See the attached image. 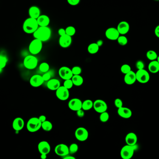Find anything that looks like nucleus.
Instances as JSON below:
<instances>
[{"label":"nucleus","mask_w":159,"mask_h":159,"mask_svg":"<svg viewBox=\"0 0 159 159\" xmlns=\"http://www.w3.org/2000/svg\"><path fill=\"white\" fill-rule=\"evenodd\" d=\"M34 38L38 39L42 42H46L50 38L51 30L48 26L39 27L33 33Z\"/></svg>","instance_id":"nucleus-1"},{"label":"nucleus","mask_w":159,"mask_h":159,"mask_svg":"<svg viewBox=\"0 0 159 159\" xmlns=\"http://www.w3.org/2000/svg\"><path fill=\"white\" fill-rule=\"evenodd\" d=\"M37 19L29 17L27 18L23 24V30L27 34H33L38 28Z\"/></svg>","instance_id":"nucleus-2"},{"label":"nucleus","mask_w":159,"mask_h":159,"mask_svg":"<svg viewBox=\"0 0 159 159\" xmlns=\"http://www.w3.org/2000/svg\"><path fill=\"white\" fill-rule=\"evenodd\" d=\"M41 123L38 118H31L27 122V130L31 133L36 132L41 128Z\"/></svg>","instance_id":"nucleus-3"},{"label":"nucleus","mask_w":159,"mask_h":159,"mask_svg":"<svg viewBox=\"0 0 159 159\" xmlns=\"http://www.w3.org/2000/svg\"><path fill=\"white\" fill-rule=\"evenodd\" d=\"M42 49L43 42L36 38H34L31 41L28 47L29 52L33 55L39 54L41 51Z\"/></svg>","instance_id":"nucleus-4"},{"label":"nucleus","mask_w":159,"mask_h":159,"mask_svg":"<svg viewBox=\"0 0 159 159\" xmlns=\"http://www.w3.org/2000/svg\"><path fill=\"white\" fill-rule=\"evenodd\" d=\"M136 145L130 146L127 144L122 147L121 150V156L123 159H130L133 156L134 150L136 149Z\"/></svg>","instance_id":"nucleus-5"},{"label":"nucleus","mask_w":159,"mask_h":159,"mask_svg":"<svg viewBox=\"0 0 159 159\" xmlns=\"http://www.w3.org/2000/svg\"><path fill=\"white\" fill-rule=\"evenodd\" d=\"M38 61L37 57L32 55H28L24 58L23 61V65L28 70H33L36 68L38 65Z\"/></svg>","instance_id":"nucleus-6"},{"label":"nucleus","mask_w":159,"mask_h":159,"mask_svg":"<svg viewBox=\"0 0 159 159\" xmlns=\"http://www.w3.org/2000/svg\"><path fill=\"white\" fill-rule=\"evenodd\" d=\"M74 135L78 140L80 142H84L88 137V132L86 128L80 127L76 129Z\"/></svg>","instance_id":"nucleus-7"},{"label":"nucleus","mask_w":159,"mask_h":159,"mask_svg":"<svg viewBox=\"0 0 159 159\" xmlns=\"http://www.w3.org/2000/svg\"><path fill=\"white\" fill-rule=\"evenodd\" d=\"M136 80L141 83L148 82L150 79V75L148 72L144 69L138 70L136 72Z\"/></svg>","instance_id":"nucleus-8"},{"label":"nucleus","mask_w":159,"mask_h":159,"mask_svg":"<svg viewBox=\"0 0 159 159\" xmlns=\"http://www.w3.org/2000/svg\"><path fill=\"white\" fill-rule=\"evenodd\" d=\"M56 96L59 99L62 101L67 100L69 97V91L68 89L64 86H61L56 90Z\"/></svg>","instance_id":"nucleus-9"},{"label":"nucleus","mask_w":159,"mask_h":159,"mask_svg":"<svg viewBox=\"0 0 159 159\" xmlns=\"http://www.w3.org/2000/svg\"><path fill=\"white\" fill-rule=\"evenodd\" d=\"M55 152L58 156L64 157L69 154V148L64 144H59L55 147Z\"/></svg>","instance_id":"nucleus-10"},{"label":"nucleus","mask_w":159,"mask_h":159,"mask_svg":"<svg viewBox=\"0 0 159 159\" xmlns=\"http://www.w3.org/2000/svg\"><path fill=\"white\" fill-rule=\"evenodd\" d=\"M93 108L98 113H101L106 111L107 105L106 102L102 99H97L94 102Z\"/></svg>","instance_id":"nucleus-11"},{"label":"nucleus","mask_w":159,"mask_h":159,"mask_svg":"<svg viewBox=\"0 0 159 159\" xmlns=\"http://www.w3.org/2000/svg\"><path fill=\"white\" fill-rule=\"evenodd\" d=\"M58 73L61 78L64 80L71 79L73 76L71 69L67 66H63L60 68Z\"/></svg>","instance_id":"nucleus-12"},{"label":"nucleus","mask_w":159,"mask_h":159,"mask_svg":"<svg viewBox=\"0 0 159 159\" xmlns=\"http://www.w3.org/2000/svg\"><path fill=\"white\" fill-rule=\"evenodd\" d=\"M82 102L81 100L77 98H74L69 100L68 106L70 109L73 111L76 112L79 110L82 109Z\"/></svg>","instance_id":"nucleus-13"},{"label":"nucleus","mask_w":159,"mask_h":159,"mask_svg":"<svg viewBox=\"0 0 159 159\" xmlns=\"http://www.w3.org/2000/svg\"><path fill=\"white\" fill-rule=\"evenodd\" d=\"M120 34L117 28L111 27L107 29L105 32V35L108 39L110 40H116Z\"/></svg>","instance_id":"nucleus-14"},{"label":"nucleus","mask_w":159,"mask_h":159,"mask_svg":"<svg viewBox=\"0 0 159 159\" xmlns=\"http://www.w3.org/2000/svg\"><path fill=\"white\" fill-rule=\"evenodd\" d=\"M44 82L43 77L40 75H34L31 77L29 80L30 85L34 87H38Z\"/></svg>","instance_id":"nucleus-15"},{"label":"nucleus","mask_w":159,"mask_h":159,"mask_svg":"<svg viewBox=\"0 0 159 159\" xmlns=\"http://www.w3.org/2000/svg\"><path fill=\"white\" fill-rule=\"evenodd\" d=\"M38 149L40 154H45L47 155L50 152V145L46 141H41L38 144Z\"/></svg>","instance_id":"nucleus-16"},{"label":"nucleus","mask_w":159,"mask_h":159,"mask_svg":"<svg viewBox=\"0 0 159 159\" xmlns=\"http://www.w3.org/2000/svg\"><path fill=\"white\" fill-rule=\"evenodd\" d=\"M72 42L71 37L67 34L60 37L59 38V44L62 48H66L69 47L71 44Z\"/></svg>","instance_id":"nucleus-17"},{"label":"nucleus","mask_w":159,"mask_h":159,"mask_svg":"<svg viewBox=\"0 0 159 159\" xmlns=\"http://www.w3.org/2000/svg\"><path fill=\"white\" fill-rule=\"evenodd\" d=\"M117 29L119 31L120 35H124L128 33L130 29V26L128 22L122 21L118 24Z\"/></svg>","instance_id":"nucleus-18"},{"label":"nucleus","mask_w":159,"mask_h":159,"mask_svg":"<svg viewBox=\"0 0 159 159\" xmlns=\"http://www.w3.org/2000/svg\"><path fill=\"white\" fill-rule=\"evenodd\" d=\"M25 125L24 120L21 117L16 118L13 122V128L15 131H20L23 128Z\"/></svg>","instance_id":"nucleus-19"},{"label":"nucleus","mask_w":159,"mask_h":159,"mask_svg":"<svg viewBox=\"0 0 159 159\" xmlns=\"http://www.w3.org/2000/svg\"><path fill=\"white\" fill-rule=\"evenodd\" d=\"M117 112L120 117L124 119H129L132 115V111L129 108L123 106L118 108Z\"/></svg>","instance_id":"nucleus-20"},{"label":"nucleus","mask_w":159,"mask_h":159,"mask_svg":"<svg viewBox=\"0 0 159 159\" xmlns=\"http://www.w3.org/2000/svg\"><path fill=\"white\" fill-rule=\"evenodd\" d=\"M124 82L126 84L131 85L134 84L136 81V73L133 71H131L128 73L125 74L124 77Z\"/></svg>","instance_id":"nucleus-21"},{"label":"nucleus","mask_w":159,"mask_h":159,"mask_svg":"<svg viewBox=\"0 0 159 159\" xmlns=\"http://www.w3.org/2000/svg\"><path fill=\"white\" fill-rule=\"evenodd\" d=\"M126 144L130 146H134L137 142V135L134 133H129L125 138Z\"/></svg>","instance_id":"nucleus-22"},{"label":"nucleus","mask_w":159,"mask_h":159,"mask_svg":"<svg viewBox=\"0 0 159 159\" xmlns=\"http://www.w3.org/2000/svg\"><path fill=\"white\" fill-rule=\"evenodd\" d=\"M46 86L50 90L56 91L61 86V83L58 79L53 78L50 79L48 81Z\"/></svg>","instance_id":"nucleus-23"},{"label":"nucleus","mask_w":159,"mask_h":159,"mask_svg":"<svg viewBox=\"0 0 159 159\" xmlns=\"http://www.w3.org/2000/svg\"><path fill=\"white\" fill-rule=\"evenodd\" d=\"M39 26L46 27L49 26L50 23V18L46 15H40L37 19Z\"/></svg>","instance_id":"nucleus-24"},{"label":"nucleus","mask_w":159,"mask_h":159,"mask_svg":"<svg viewBox=\"0 0 159 159\" xmlns=\"http://www.w3.org/2000/svg\"><path fill=\"white\" fill-rule=\"evenodd\" d=\"M30 17L37 19L40 16V11L38 7L33 6L29 8L28 11Z\"/></svg>","instance_id":"nucleus-25"},{"label":"nucleus","mask_w":159,"mask_h":159,"mask_svg":"<svg viewBox=\"0 0 159 159\" xmlns=\"http://www.w3.org/2000/svg\"><path fill=\"white\" fill-rule=\"evenodd\" d=\"M148 70L152 73H156L159 72V63L157 60L151 61L148 66Z\"/></svg>","instance_id":"nucleus-26"},{"label":"nucleus","mask_w":159,"mask_h":159,"mask_svg":"<svg viewBox=\"0 0 159 159\" xmlns=\"http://www.w3.org/2000/svg\"><path fill=\"white\" fill-rule=\"evenodd\" d=\"M71 79L74 85L75 86H81L83 83V78L80 75H73Z\"/></svg>","instance_id":"nucleus-27"},{"label":"nucleus","mask_w":159,"mask_h":159,"mask_svg":"<svg viewBox=\"0 0 159 159\" xmlns=\"http://www.w3.org/2000/svg\"><path fill=\"white\" fill-rule=\"evenodd\" d=\"M94 102L90 99H86L82 104V109L84 111H88L93 108Z\"/></svg>","instance_id":"nucleus-28"},{"label":"nucleus","mask_w":159,"mask_h":159,"mask_svg":"<svg viewBox=\"0 0 159 159\" xmlns=\"http://www.w3.org/2000/svg\"><path fill=\"white\" fill-rule=\"evenodd\" d=\"M99 46L96 43H92L88 46V51L91 54H96L99 51Z\"/></svg>","instance_id":"nucleus-29"},{"label":"nucleus","mask_w":159,"mask_h":159,"mask_svg":"<svg viewBox=\"0 0 159 159\" xmlns=\"http://www.w3.org/2000/svg\"><path fill=\"white\" fill-rule=\"evenodd\" d=\"M41 128L44 131L49 132L53 128V125L50 121L46 120L41 123Z\"/></svg>","instance_id":"nucleus-30"},{"label":"nucleus","mask_w":159,"mask_h":159,"mask_svg":"<svg viewBox=\"0 0 159 159\" xmlns=\"http://www.w3.org/2000/svg\"><path fill=\"white\" fill-rule=\"evenodd\" d=\"M146 56H147L148 60L150 61L155 60H157V57H158L157 53L154 50H148L147 52Z\"/></svg>","instance_id":"nucleus-31"},{"label":"nucleus","mask_w":159,"mask_h":159,"mask_svg":"<svg viewBox=\"0 0 159 159\" xmlns=\"http://www.w3.org/2000/svg\"><path fill=\"white\" fill-rule=\"evenodd\" d=\"M50 66L47 63L43 62L39 66V70L41 72L46 73L50 70Z\"/></svg>","instance_id":"nucleus-32"},{"label":"nucleus","mask_w":159,"mask_h":159,"mask_svg":"<svg viewBox=\"0 0 159 159\" xmlns=\"http://www.w3.org/2000/svg\"><path fill=\"white\" fill-rule=\"evenodd\" d=\"M117 40L118 41V44L122 46H125L128 42V40L127 37L123 35H120Z\"/></svg>","instance_id":"nucleus-33"},{"label":"nucleus","mask_w":159,"mask_h":159,"mask_svg":"<svg viewBox=\"0 0 159 159\" xmlns=\"http://www.w3.org/2000/svg\"><path fill=\"white\" fill-rule=\"evenodd\" d=\"M100 114V120L101 122L105 123L109 121L110 119V115L108 112H106V111L102 112Z\"/></svg>","instance_id":"nucleus-34"},{"label":"nucleus","mask_w":159,"mask_h":159,"mask_svg":"<svg viewBox=\"0 0 159 159\" xmlns=\"http://www.w3.org/2000/svg\"><path fill=\"white\" fill-rule=\"evenodd\" d=\"M65 30H66V34L70 36V37H72L76 33V29L73 26H68V27H67Z\"/></svg>","instance_id":"nucleus-35"},{"label":"nucleus","mask_w":159,"mask_h":159,"mask_svg":"<svg viewBox=\"0 0 159 159\" xmlns=\"http://www.w3.org/2000/svg\"><path fill=\"white\" fill-rule=\"evenodd\" d=\"M68 148H69V154H75L78 150V146L76 143L71 144Z\"/></svg>","instance_id":"nucleus-36"},{"label":"nucleus","mask_w":159,"mask_h":159,"mask_svg":"<svg viewBox=\"0 0 159 159\" xmlns=\"http://www.w3.org/2000/svg\"><path fill=\"white\" fill-rule=\"evenodd\" d=\"M8 62V59L6 57L1 56L0 57V69H4L6 66Z\"/></svg>","instance_id":"nucleus-37"},{"label":"nucleus","mask_w":159,"mask_h":159,"mask_svg":"<svg viewBox=\"0 0 159 159\" xmlns=\"http://www.w3.org/2000/svg\"><path fill=\"white\" fill-rule=\"evenodd\" d=\"M121 71L122 73L125 75L127 73H128L130 71H132L131 68L129 65L125 64V65H122L121 67Z\"/></svg>","instance_id":"nucleus-38"},{"label":"nucleus","mask_w":159,"mask_h":159,"mask_svg":"<svg viewBox=\"0 0 159 159\" xmlns=\"http://www.w3.org/2000/svg\"><path fill=\"white\" fill-rule=\"evenodd\" d=\"M74 84L71 79L65 80L63 83V86L68 90L70 89L73 86Z\"/></svg>","instance_id":"nucleus-39"},{"label":"nucleus","mask_w":159,"mask_h":159,"mask_svg":"<svg viewBox=\"0 0 159 159\" xmlns=\"http://www.w3.org/2000/svg\"><path fill=\"white\" fill-rule=\"evenodd\" d=\"M71 70L73 75H80L82 73V70L81 68L78 66L73 67Z\"/></svg>","instance_id":"nucleus-40"},{"label":"nucleus","mask_w":159,"mask_h":159,"mask_svg":"<svg viewBox=\"0 0 159 159\" xmlns=\"http://www.w3.org/2000/svg\"><path fill=\"white\" fill-rule=\"evenodd\" d=\"M115 106L117 108H119L123 106V102L120 99H116L115 100Z\"/></svg>","instance_id":"nucleus-41"},{"label":"nucleus","mask_w":159,"mask_h":159,"mask_svg":"<svg viewBox=\"0 0 159 159\" xmlns=\"http://www.w3.org/2000/svg\"><path fill=\"white\" fill-rule=\"evenodd\" d=\"M136 67L138 70H142L144 68V63L142 61L139 60L136 63Z\"/></svg>","instance_id":"nucleus-42"},{"label":"nucleus","mask_w":159,"mask_h":159,"mask_svg":"<svg viewBox=\"0 0 159 159\" xmlns=\"http://www.w3.org/2000/svg\"><path fill=\"white\" fill-rule=\"evenodd\" d=\"M43 77V79H44V81H48L51 79V74L49 72H46L44 75L42 76Z\"/></svg>","instance_id":"nucleus-43"},{"label":"nucleus","mask_w":159,"mask_h":159,"mask_svg":"<svg viewBox=\"0 0 159 159\" xmlns=\"http://www.w3.org/2000/svg\"><path fill=\"white\" fill-rule=\"evenodd\" d=\"M67 1L70 5L76 6L80 2V0H67Z\"/></svg>","instance_id":"nucleus-44"},{"label":"nucleus","mask_w":159,"mask_h":159,"mask_svg":"<svg viewBox=\"0 0 159 159\" xmlns=\"http://www.w3.org/2000/svg\"><path fill=\"white\" fill-rule=\"evenodd\" d=\"M77 115L80 118H82L84 117L85 113H84V111L82 109H81L77 111H76Z\"/></svg>","instance_id":"nucleus-45"},{"label":"nucleus","mask_w":159,"mask_h":159,"mask_svg":"<svg viewBox=\"0 0 159 159\" xmlns=\"http://www.w3.org/2000/svg\"><path fill=\"white\" fill-rule=\"evenodd\" d=\"M58 34L59 35L60 37L62 36V35H65V34H66V30L65 29H64L63 28H61L58 30Z\"/></svg>","instance_id":"nucleus-46"},{"label":"nucleus","mask_w":159,"mask_h":159,"mask_svg":"<svg viewBox=\"0 0 159 159\" xmlns=\"http://www.w3.org/2000/svg\"><path fill=\"white\" fill-rule=\"evenodd\" d=\"M38 119L41 123L44 122L46 120V117L44 115H41L38 118Z\"/></svg>","instance_id":"nucleus-47"},{"label":"nucleus","mask_w":159,"mask_h":159,"mask_svg":"<svg viewBox=\"0 0 159 159\" xmlns=\"http://www.w3.org/2000/svg\"><path fill=\"white\" fill-rule=\"evenodd\" d=\"M154 34L157 38H159V25L156 26L154 30Z\"/></svg>","instance_id":"nucleus-48"},{"label":"nucleus","mask_w":159,"mask_h":159,"mask_svg":"<svg viewBox=\"0 0 159 159\" xmlns=\"http://www.w3.org/2000/svg\"><path fill=\"white\" fill-rule=\"evenodd\" d=\"M63 159H76L75 157L71 155H68L65 157H63Z\"/></svg>","instance_id":"nucleus-49"},{"label":"nucleus","mask_w":159,"mask_h":159,"mask_svg":"<svg viewBox=\"0 0 159 159\" xmlns=\"http://www.w3.org/2000/svg\"><path fill=\"white\" fill-rule=\"evenodd\" d=\"M96 44L98 45V46H99V47H100V46H102V44H103V41L101 40H98V41H97Z\"/></svg>","instance_id":"nucleus-50"},{"label":"nucleus","mask_w":159,"mask_h":159,"mask_svg":"<svg viewBox=\"0 0 159 159\" xmlns=\"http://www.w3.org/2000/svg\"><path fill=\"white\" fill-rule=\"evenodd\" d=\"M46 154H40V158L41 159H46Z\"/></svg>","instance_id":"nucleus-51"},{"label":"nucleus","mask_w":159,"mask_h":159,"mask_svg":"<svg viewBox=\"0 0 159 159\" xmlns=\"http://www.w3.org/2000/svg\"><path fill=\"white\" fill-rule=\"evenodd\" d=\"M157 61L158 62V63H159V56H158V57H157Z\"/></svg>","instance_id":"nucleus-52"},{"label":"nucleus","mask_w":159,"mask_h":159,"mask_svg":"<svg viewBox=\"0 0 159 159\" xmlns=\"http://www.w3.org/2000/svg\"><path fill=\"white\" fill-rule=\"evenodd\" d=\"M155 1H159V0H155Z\"/></svg>","instance_id":"nucleus-53"},{"label":"nucleus","mask_w":159,"mask_h":159,"mask_svg":"<svg viewBox=\"0 0 159 159\" xmlns=\"http://www.w3.org/2000/svg\"><path fill=\"white\" fill-rule=\"evenodd\" d=\"M0 57H1V55H0Z\"/></svg>","instance_id":"nucleus-54"}]
</instances>
